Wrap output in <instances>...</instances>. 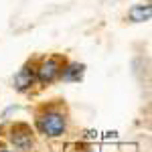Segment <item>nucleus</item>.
Masks as SVG:
<instances>
[{"label":"nucleus","mask_w":152,"mask_h":152,"mask_svg":"<svg viewBox=\"0 0 152 152\" xmlns=\"http://www.w3.org/2000/svg\"><path fill=\"white\" fill-rule=\"evenodd\" d=\"M83 71H85V65H79V63H65V67L61 71V77L63 81H79L83 77Z\"/></svg>","instance_id":"39448f33"},{"label":"nucleus","mask_w":152,"mask_h":152,"mask_svg":"<svg viewBox=\"0 0 152 152\" xmlns=\"http://www.w3.org/2000/svg\"><path fill=\"white\" fill-rule=\"evenodd\" d=\"M8 138L18 152H31L35 146V132L26 122H14L8 130Z\"/></svg>","instance_id":"7ed1b4c3"},{"label":"nucleus","mask_w":152,"mask_h":152,"mask_svg":"<svg viewBox=\"0 0 152 152\" xmlns=\"http://www.w3.org/2000/svg\"><path fill=\"white\" fill-rule=\"evenodd\" d=\"M65 67V59L63 57H45L39 65L35 67V75H37V81L43 83V85H49V83L57 81L61 77V71Z\"/></svg>","instance_id":"f03ea898"},{"label":"nucleus","mask_w":152,"mask_h":152,"mask_svg":"<svg viewBox=\"0 0 152 152\" xmlns=\"http://www.w3.org/2000/svg\"><path fill=\"white\" fill-rule=\"evenodd\" d=\"M150 14H152L150 4H136V6L130 8V18L134 23H146V20H150Z\"/></svg>","instance_id":"423d86ee"},{"label":"nucleus","mask_w":152,"mask_h":152,"mask_svg":"<svg viewBox=\"0 0 152 152\" xmlns=\"http://www.w3.org/2000/svg\"><path fill=\"white\" fill-rule=\"evenodd\" d=\"M37 130L47 138L63 136L67 130V114L57 105L43 107V112L37 114Z\"/></svg>","instance_id":"f257e3e1"},{"label":"nucleus","mask_w":152,"mask_h":152,"mask_svg":"<svg viewBox=\"0 0 152 152\" xmlns=\"http://www.w3.org/2000/svg\"><path fill=\"white\" fill-rule=\"evenodd\" d=\"M35 81H37V75H35V67L33 65H24L23 69L14 75V87L18 91H28Z\"/></svg>","instance_id":"20e7f679"}]
</instances>
